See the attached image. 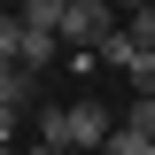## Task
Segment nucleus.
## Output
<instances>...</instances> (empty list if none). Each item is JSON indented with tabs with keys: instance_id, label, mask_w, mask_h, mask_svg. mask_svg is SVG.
Instances as JSON below:
<instances>
[{
	"instance_id": "nucleus-1",
	"label": "nucleus",
	"mask_w": 155,
	"mask_h": 155,
	"mask_svg": "<svg viewBox=\"0 0 155 155\" xmlns=\"http://www.w3.org/2000/svg\"><path fill=\"white\" fill-rule=\"evenodd\" d=\"M124 31V8L116 0H70V16H62V47H109V39Z\"/></svg>"
},
{
	"instance_id": "nucleus-2",
	"label": "nucleus",
	"mask_w": 155,
	"mask_h": 155,
	"mask_svg": "<svg viewBox=\"0 0 155 155\" xmlns=\"http://www.w3.org/2000/svg\"><path fill=\"white\" fill-rule=\"evenodd\" d=\"M109 132H116V124H109V109H101L93 93L62 109V147H109Z\"/></svg>"
},
{
	"instance_id": "nucleus-3",
	"label": "nucleus",
	"mask_w": 155,
	"mask_h": 155,
	"mask_svg": "<svg viewBox=\"0 0 155 155\" xmlns=\"http://www.w3.org/2000/svg\"><path fill=\"white\" fill-rule=\"evenodd\" d=\"M101 62H109V70H124V78H140V70H147V62H155V54H147V47H140V39H132V31H116V39H109V47H101Z\"/></svg>"
},
{
	"instance_id": "nucleus-4",
	"label": "nucleus",
	"mask_w": 155,
	"mask_h": 155,
	"mask_svg": "<svg viewBox=\"0 0 155 155\" xmlns=\"http://www.w3.org/2000/svg\"><path fill=\"white\" fill-rule=\"evenodd\" d=\"M54 54H70V47H62V31H39V23H31V31H23V70H47V62H54Z\"/></svg>"
},
{
	"instance_id": "nucleus-5",
	"label": "nucleus",
	"mask_w": 155,
	"mask_h": 155,
	"mask_svg": "<svg viewBox=\"0 0 155 155\" xmlns=\"http://www.w3.org/2000/svg\"><path fill=\"white\" fill-rule=\"evenodd\" d=\"M31 85L39 78L23 70V62H8V70H0V109H31Z\"/></svg>"
},
{
	"instance_id": "nucleus-6",
	"label": "nucleus",
	"mask_w": 155,
	"mask_h": 155,
	"mask_svg": "<svg viewBox=\"0 0 155 155\" xmlns=\"http://www.w3.org/2000/svg\"><path fill=\"white\" fill-rule=\"evenodd\" d=\"M16 16H23V23H39V31H62V16H70V0H23Z\"/></svg>"
},
{
	"instance_id": "nucleus-7",
	"label": "nucleus",
	"mask_w": 155,
	"mask_h": 155,
	"mask_svg": "<svg viewBox=\"0 0 155 155\" xmlns=\"http://www.w3.org/2000/svg\"><path fill=\"white\" fill-rule=\"evenodd\" d=\"M23 31H31L23 16H0V70H8V62H23Z\"/></svg>"
},
{
	"instance_id": "nucleus-8",
	"label": "nucleus",
	"mask_w": 155,
	"mask_h": 155,
	"mask_svg": "<svg viewBox=\"0 0 155 155\" xmlns=\"http://www.w3.org/2000/svg\"><path fill=\"white\" fill-rule=\"evenodd\" d=\"M124 124H132L140 140H155V93H132V109H124Z\"/></svg>"
},
{
	"instance_id": "nucleus-9",
	"label": "nucleus",
	"mask_w": 155,
	"mask_h": 155,
	"mask_svg": "<svg viewBox=\"0 0 155 155\" xmlns=\"http://www.w3.org/2000/svg\"><path fill=\"white\" fill-rule=\"evenodd\" d=\"M101 155H147V140H140L132 124H116V132H109V147H101Z\"/></svg>"
},
{
	"instance_id": "nucleus-10",
	"label": "nucleus",
	"mask_w": 155,
	"mask_h": 155,
	"mask_svg": "<svg viewBox=\"0 0 155 155\" xmlns=\"http://www.w3.org/2000/svg\"><path fill=\"white\" fill-rule=\"evenodd\" d=\"M16 116H23V109H0V147L16 140Z\"/></svg>"
},
{
	"instance_id": "nucleus-11",
	"label": "nucleus",
	"mask_w": 155,
	"mask_h": 155,
	"mask_svg": "<svg viewBox=\"0 0 155 155\" xmlns=\"http://www.w3.org/2000/svg\"><path fill=\"white\" fill-rule=\"evenodd\" d=\"M23 155H70V147H54V140H31V147H23Z\"/></svg>"
},
{
	"instance_id": "nucleus-12",
	"label": "nucleus",
	"mask_w": 155,
	"mask_h": 155,
	"mask_svg": "<svg viewBox=\"0 0 155 155\" xmlns=\"http://www.w3.org/2000/svg\"><path fill=\"white\" fill-rule=\"evenodd\" d=\"M116 8H155V0H116Z\"/></svg>"
}]
</instances>
